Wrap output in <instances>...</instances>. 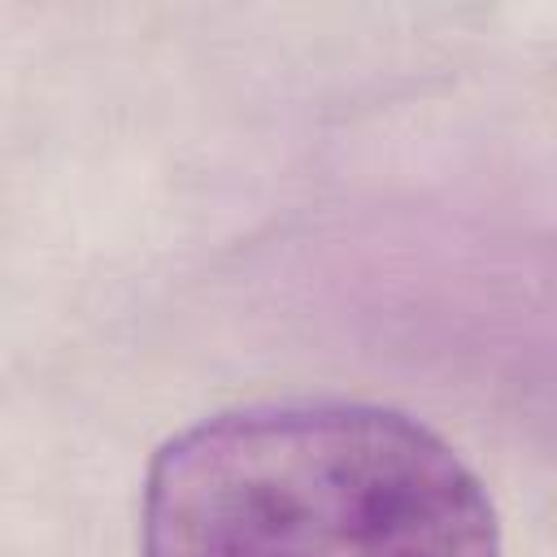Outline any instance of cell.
<instances>
[{
	"mask_svg": "<svg viewBox=\"0 0 557 557\" xmlns=\"http://www.w3.org/2000/svg\"><path fill=\"white\" fill-rule=\"evenodd\" d=\"M139 557H500V522L426 422L300 396L170 435L148 461Z\"/></svg>",
	"mask_w": 557,
	"mask_h": 557,
	"instance_id": "cell-1",
	"label": "cell"
}]
</instances>
